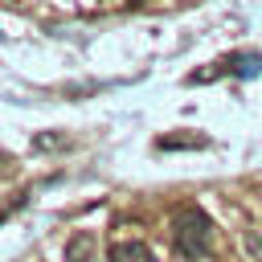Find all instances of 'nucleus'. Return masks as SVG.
Wrapping results in <instances>:
<instances>
[{
  "instance_id": "nucleus-4",
  "label": "nucleus",
  "mask_w": 262,
  "mask_h": 262,
  "mask_svg": "<svg viewBox=\"0 0 262 262\" xmlns=\"http://www.w3.org/2000/svg\"><path fill=\"white\" fill-rule=\"evenodd\" d=\"M205 143H209V139L196 135V131H176V135H160V139H156L160 151H184V147H205Z\"/></svg>"
},
{
  "instance_id": "nucleus-1",
  "label": "nucleus",
  "mask_w": 262,
  "mask_h": 262,
  "mask_svg": "<svg viewBox=\"0 0 262 262\" xmlns=\"http://www.w3.org/2000/svg\"><path fill=\"white\" fill-rule=\"evenodd\" d=\"M172 246L180 250V258L196 262V258H209L213 250V221L205 209L196 205H184L172 213Z\"/></svg>"
},
{
  "instance_id": "nucleus-3",
  "label": "nucleus",
  "mask_w": 262,
  "mask_h": 262,
  "mask_svg": "<svg viewBox=\"0 0 262 262\" xmlns=\"http://www.w3.org/2000/svg\"><path fill=\"white\" fill-rule=\"evenodd\" d=\"M221 70H229V74H237V78H254V74H262V53H254V49L229 53V57L221 61Z\"/></svg>"
},
{
  "instance_id": "nucleus-5",
  "label": "nucleus",
  "mask_w": 262,
  "mask_h": 262,
  "mask_svg": "<svg viewBox=\"0 0 262 262\" xmlns=\"http://www.w3.org/2000/svg\"><path fill=\"white\" fill-rule=\"evenodd\" d=\"M90 254H94V233L90 229H78L66 242V262H90Z\"/></svg>"
},
{
  "instance_id": "nucleus-7",
  "label": "nucleus",
  "mask_w": 262,
  "mask_h": 262,
  "mask_svg": "<svg viewBox=\"0 0 262 262\" xmlns=\"http://www.w3.org/2000/svg\"><path fill=\"white\" fill-rule=\"evenodd\" d=\"M246 250H250L254 262H262V229H250L246 233Z\"/></svg>"
},
{
  "instance_id": "nucleus-2",
  "label": "nucleus",
  "mask_w": 262,
  "mask_h": 262,
  "mask_svg": "<svg viewBox=\"0 0 262 262\" xmlns=\"http://www.w3.org/2000/svg\"><path fill=\"white\" fill-rule=\"evenodd\" d=\"M106 262H156V258H151V250H147L143 242L123 237V242H115V246L106 250Z\"/></svg>"
},
{
  "instance_id": "nucleus-8",
  "label": "nucleus",
  "mask_w": 262,
  "mask_h": 262,
  "mask_svg": "<svg viewBox=\"0 0 262 262\" xmlns=\"http://www.w3.org/2000/svg\"><path fill=\"white\" fill-rule=\"evenodd\" d=\"M127 4H143V0H127Z\"/></svg>"
},
{
  "instance_id": "nucleus-6",
  "label": "nucleus",
  "mask_w": 262,
  "mask_h": 262,
  "mask_svg": "<svg viewBox=\"0 0 262 262\" xmlns=\"http://www.w3.org/2000/svg\"><path fill=\"white\" fill-rule=\"evenodd\" d=\"M70 139H66V131H41V135H33V151H61Z\"/></svg>"
}]
</instances>
